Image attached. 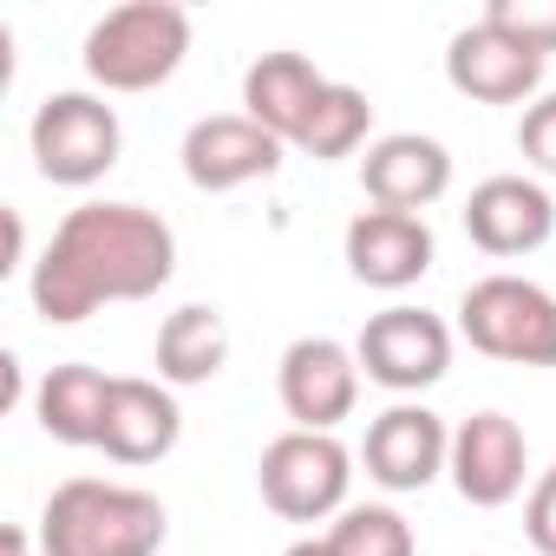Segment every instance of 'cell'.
Returning a JSON list of instances; mask_svg holds the SVG:
<instances>
[{
  "mask_svg": "<svg viewBox=\"0 0 556 556\" xmlns=\"http://www.w3.org/2000/svg\"><path fill=\"white\" fill-rule=\"evenodd\" d=\"M177 275V229L144 203H79L34 262V308L47 328H79L112 302H151Z\"/></svg>",
  "mask_w": 556,
  "mask_h": 556,
  "instance_id": "6da1fadb",
  "label": "cell"
},
{
  "mask_svg": "<svg viewBox=\"0 0 556 556\" xmlns=\"http://www.w3.org/2000/svg\"><path fill=\"white\" fill-rule=\"evenodd\" d=\"M170 510L112 478H66L40 510V556H157Z\"/></svg>",
  "mask_w": 556,
  "mask_h": 556,
  "instance_id": "7a4b0ae2",
  "label": "cell"
},
{
  "mask_svg": "<svg viewBox=\"0 0 556 556\" xmlns=\"http://www.w3.org/2000/svg\"><path fill=\"white\" fill-rule=\"evenodd\" d=\"M190 53V14L177 0H125L86 34V79L99 92H157Z\"/></svg>",
  "mask_w": 556,
  "mask_h": 556,
  "instance_id": "3957f363",
  "label": "cell"
},
{
  "mask_svg": "<svg viewBox=\"0 0 556 556\" xmlns=\"http://www.w3.org/2000/svg\"><path fill=\"white\" fill-rule=\"evenodd\" d=\"M458 334L504 367H556V295L530 275H478L458 295Z\"/></svg>",
  "mask_w": 556,
  "mask_h": 556,
  "instance_id": "277c9868",
  "label": "cell"
},
{
  "mask_svg": "<svg viewBox=\"0 0 556 556\" xmlns=\"http://www.w3.org/2000/svg\"><path fill=\"white\" fill-rule=\"evenodd\" d=\"M255 484H262V504L289 523H328L348 510V491H354V452L334 439V432H302L289 426L282 439H268L262 458H255Z\"/></svg>",
  "mask_w": 556,
  "mask_h": 556,
  "instance_id": "5b68a950",
  "label": "cell"
},
{
  "mask_svg": "<svg viewBox=\"0 0 556 556\" xmlns=\"http://www.w3.org/2000/svg\"><path fill=\"white\" fill-rule=\"evenodd\" d=\"M27 151H34V170L47 184L86 190V184H99L118 164L125 125H118V112L99 92H47L34 125H27Z\"/></svg>",
  "mask_w": 556,
  "mask_h": 556,
  "instance_id": "8992f818",
  "label": "cell"
},
{
  "mask_svg": "<svg viewBox=\"0 0 556 556\" xmlns=\"http://www.w3.org/2000/svg\"><path fill=\"white\" fill-rule=\"evenodd\" d=\"M354 354H361V374L374 387H387L393 400H413V393H426L452 374V328L432 308L393 302V308L367 315Z\"/></svg>",
  "mask_w": 556,
  "mask_h": 556,
  "instance_id": "52a82bcc",
  "label": "cell"
},
{
  "mask_svg": "<svg viewBox=\"0 0 556 556\" xmlns=\"http://www.w3.org/2000/svg\"><path fill=\"white\" fill-rule=\"evenodd\" d=\"M361 354L334 334H302L289 341L282 367H275V393H282V413L302 432H334L341 419H354L361 406Z\"/></svg>",
  "mask_w": 556,
  "mask_h": 556,
  "instance_id": "ba28073f",
  "label": "cell"
},
{
  "mask_svg": "<svg viewBox=\"0 0 556 556\" xmlns=\"http://www.w3.org/2000/svg\"><path fill=\"white\" fill-rule=\"evenodd\" d=\"M282 138L275 131H262L255 118H242V112H210V118H197L190 131H184V177H190V190H203V197H223V190H242V184H262V177H275L282 170Z\"/></svg>",
  "mask_w": 556,
  "mask_h": 556,
  "instance_id": "9c48e42d",
  "label": "cell"
},
{
  "mask_svg": "<svg viewBox=\"0 0 556 556\" xmlns=\"http://www.w3.org/2000/svg\"><path fill=\"white\" fill-rule=\"evenodd\" d=\"M543 66H549V60H543L536 47L510 40V34L491 27V21L458 27L452 47H445V79H452V92H458V99H478V105H530L536 86H543Z\"/></svg>",
  "mask_w": 556,
  "mask_h": 556,
  "instance_id": "30bf717a",
  "label": "cell"
},
{
  "mask_svg": "<svg viewBox=\"0 0 556 556\" xmlns=\"http://www.w3.org/2000/svg\"><path fill=\"white\" fill-rule=\"evenodd\" d=\"M361 465L380 491H426L445 465H452V432L432 406L419 400H393L367 439H361Z\"/></svg>",
  "mask_w": 556,
  "mask_h": 556,
  "instance_id": "8fae6325",
  "label": "cell"
},
{
  "mask_svg": "<svg viewBox=\"0 0 556 556\" xmlns=\"http://www.w3.org/2000/svg\"><path fill=\"white\" fill-rule=\"evenodd\" d=\"M452 491L478 510H504L510 497H523L530 478V439L517 432V419L504 413H471L452 432V465H445Z\"/></svg>",
  "mask_w": 556,
  "mask_h": 556,
  "instance_id": "7c38bea8",
  "label": "cell"
},
{
  "mask_svg": "<svg viewBox=\"0 0 556 556\" xmlns=\"http://www.w3.org/2000/svg\"><path fill=\"white\" fill-rule=\"evenodd\" d=\"M348 275L361 289H380V295H400L413 282H426L432 262H439V242H432V223L426 216H406V210H361L348 223Z\"/></svg>",
  "mask_w": 556,
  "mask_h": 556,
  "instance_id": "4fadbf2b",
  "label": "cell"
},
{
  "mask_svg": "<svg viewBox=\"0 0 556 556\" xmlns=\"http://www.w3.org/2000/svg\"><path fill=\"white\" fill-rule=\"evenodd\" d=\"M465 236H471L484 255H497V262L536 255V249L556 236V197H549L536 177H517V170L484 177V184L465 197Z\"/></svg>",
  "mask_w": 556,
  "mask_h": 556,
  "instance_id": "5bb4252c",
  "label": "cell"
},
{
  "mask_svg": "<svg viewBox=\"0 0 556 556\" xmlns=\"http://www.w3.org/2000/svg\"><path fill=\"white\" fill-rule=\"evenodd\" d=\"M361 190H367L374 210L426 216L452 190V151L439 138H426V131H387L361 157Z\"/></svg>",
  "mask_w": 556,
  "mask_h": 556,
  "instance_id": "9a60e30c",
  "label": "cell"
},
{
  "mask_svg": "<svg viewBox=\"0 0 556 556\" xmlns=\"http://www.w3.org/2000/svg\"><path fill=\"white\" fill-rule=\"evenodd\" d=\"M184 439V413H177V393L164 380H118L112 387V413H105V439L99 452L112 465H157L170 458Z\"/></svg>",
  "mask_w": 556,
  "mask_h": 556,
  "instance_id": "2e32d148",
  "label": "cell"
},
{
  "mask_svg": "<svg viewBox=\"0 0 556 556\" xmlns=\"http://www.w3.org/2000/svg\"><path fill=\"white\" fill-rule=\"evenodd\" d=\"M321 92H328V79H321V66L308 53H262L242 73V118H255L262 131L295 144L308 112L321 105Z\"/></svg>",
  "mask_w": 556,
  "mask_h": 556,
  "instance_id": "e0dca14e",
  "label": "cell"
},
{
  "mask_svg": "<svg viewBox=\"0 0 556 556\" xmlns=\"http://www.w3.org/2000/svg\"><path fill=\"white\" fill-rule=\"evenodd\" d=\"M112 387H118L112 374H99L86 361H60L40 380V393H34L40 432L60 439V445H99L105 439V413H112Z\"/></svg>",
  "mask_w": 556,
  "mask_h": 556,
  "instance_id": "ac0fdd59",
  "label": "cell"
},
{
  "mask_svg": "<svg viewBox=\"0 0 556 556\" xmlns=\"http://www.w3.org/2000/svg\"><path fill=\"white\" fill-rule=\"evenodd\" d=\"M223 367H229V321L210 302L164 315V328H157V380L164 387H210Z\"/></svg>",
  "mask_w": 556,
  "mask_h": 556,
  "instance_id": "d6986e66",
  "label": "cell"
},
{
  "mask_svg": "<svg viewBox=\"0 0 556 556\" xmlns=\"http://www.w3.org/2000/svg\"><path fill=\"white\" fill-rule=\"evenodd\" d=\"M367 131H374V99H367L361 86L328 79V92H321V105L308 112L295 151H308V157H321V164H328V157H354V151L367 144Z\"/></svg>",
  "mask_w": 556,
  "mask_h": 556,
  "instance_id": "ffe728a7",
  "label": "cell"
},
{
  "mask_svg": "<svg viewBox=\"0 0 556 556\" xmlns=\"http://www.w3.org/2000/svg\"><path fill=\"white\" fill-rule=\"evenodd\" d=\"M328 543L341 556H413V523L393 510V504H348L334 523H328Z\"/></svg>",
  "mask_w": 556,
  "mask_h": 556,
  "instance_id": "44dd1931",
  "label": "cell"
},
{
  "mask_svg": "<svg viewBox=\"0 0 556 556\" xmlns=\"http://www.w3.org/2000/svg\"><path fill=\"white\" fill-rule=\"evenodd\" d=\"M484 21H491V27H504L510 40L536 47L543 60L556 53V0H491Z\"/></svg>",
  "mask_w": 556,
  "mask_h": 556,
  "instance_id": "7402d4cb",
  "label": "cell"
},
{
  "mask_svg": "<svg viewBox=\"0 0 556 556\" xmlns=\"http://www.w3.org/2000/svg\"><path fill=\"white\" fill-rule=\"evenodd\" d=\"M517 151H523L530 170L556 177V92H536V99L523 105V118H517Z\"/></svg>",
  "mask_w": 556,
  "mask_h": 556,
  "instance_id": "603a6c76",
  "label": "cell"
},
{
  "mask_svg": "<svg viewBox=\"0 0 556 556\" xmlns=\"http://www.w3.org/2000/svg\"><path fill=\"white\" fill-rule=\"evenodd\" d=\"M523 536H530V549L536 556H556V465L530 484V497H523Z\"/></svg>",
  "mask_w": 556,
  "mask_h": 556,
  "instance_id": "cb8c5ba5",
  "label": "cell"
},
{
  "mask_svg": "<svg viewBox=\"0 0 556 556\" xmlns=\"http://www.w3.org/2000/svg\"><path fill=\"white\" fill-rule=\"evenodd\" d=\"M0 223H8V262H0V268H21V262H27V223H21L14 203L0 210Z\"/></svg>",
  "mask_w": 556,
  "mask_h": 556,
  "instance_id": "d4e9b609",
  "label": "cell"
},
{
  "mask_svg": "<svg viewBox=\"0 0 556 556\" xmlns=\"http://www.w3.org/2000/svg\"><path fill=\"white\" fill-rule=\"evenodd\" d=\"M0 406H21V354H0Z\"/></svg>",
  "mask_w": 556,
  "mask_h": 556,
  "instance_id": "484cf974",
  "label": "cell"
},
{
  "mask_svg": "<svg viewBox=\"0 0 556 556\" xmlns=\"http://www.w3.org/2000/svg\"><path fill=\"white\" fill-rule=\"evenodd\" d=\"M0 543H8V556H34L40 530H27V523H8V530H0Z\"/></svg>",
  "mask_w": 556,
  "mask_h": 556,
  "instance_id": "4316f807",
  "label": "cell"
},
{
  "mask_svg": "<svg viewBox=\"0 0 556 556\" xmlns=\"http://www.w3.org/2000/svg\"><path fill=\"white\" fill-rule=\"evenodd\" d=\"M282 556H341V549H334L328 536H302V543H289Z\"/></svg>",
  "mask_w": 556,
  "mask_h": 556,
  "instance_id": "83f0119b",
  "label": "cell"
}]
</instances>
